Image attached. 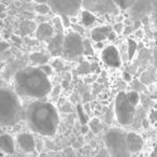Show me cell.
Returning a JSON list of instances; mask_svg holds the SVG:
<instances>
[{
  "mask_svg": "<svg viewBox=\"0 0 157 157\" xmlns=\"http://www.w3.org/2000/svg\"><path fill=\"white\" fill-rule=\"evenodd\" d=\"M16 93L21 96L42 99L52 90V84L39 67H27L16 72L14 76Z\"/></svg>",
  "mask_w": 157,
  "mask_h": 157,
  "instance_id": "obj_1",
  "label": "cell"
},
{
  "mask_svg": "<svg viewBox=\"0 0 157 157\" xmlns=\"http://www.w3.org/2000/svg\"><path fill=\"white\" fill-rule=\"evenodd\" d=\"M27 123L36 133L50 137L56 133L59 126V116L56 108L50 102L35 101L26 112Z\"/></svg>",
  "mask_w": 157,
  "mask_h": 157,
  "instance_id": "obj_2",
  "label": "cell"
},
{
  "mask_svg": "<svg viewBox=\"0 0 157 157\" xmlns=\"http://www.w3.org/2000/svg\"><path fill=\"white\" fill-rule=\"evenodd\" d=\"M22 105L15 93L0 90V127H10L20 121Z\"/></svg>",
  "mask_w": 157,
  "mask_h": 157,
  "instance_id": "obj_3",
  "label": "cell"
},
{
  "mask_svg": "<svg viewBox=\"0 0 157 157\" xmlns=\"http://www.w3.org/2000/svg\"><path fill=\"white\" fill-rule=\"evenodd\" d=\"M126 133L117 128L110 129L105 136V143L112 156L126 157L131 154L127 147Z\"/></svg>",
  "mask_w": 157,
  "mask_h": 157,
  "instance_id": "obj_4",
  "label": "cell"
},
{
  "mask_svg": "<svg viewBox=\"0 0 157 157\" xmlns=\"http://www.w3.org/2000/svg\"><path fill=\"white\" fill-rule=\"evenodd\" d=\"M50 8L67 22L70 16H74L82 7V0H48Z\"/></svg>",
  "mask_w": 157,
  "mask_h": 157,
  "instance_id": "obj_5",
  "label": "cell"
},
{
  "mask_svg": "<svg viewBox=\"0 0 157 157\" xmlns=\"http://www.w3.org/2000/svg\"><path fill=\"white\" fill-rule=\"evenodd\" d=\"M135 105L128 101L126 94L121 92L117 94L115 99V114L117 121L122 125H130L135 117Z\"/></svg>",
  "mask_w": 157,
  "mask_h": 157,
  "instance_id": "obj_6",
  "label": "cell"
},
{
  "mask_svg": "<svg viewBox=\"0 0 157 157\" xmlns=\"http://www.w3.org/2000/svg\"><path fill=\"white\" fill-rule=\"evenodd\" d=\"M84 53V41L76 33H69L63 37V54L67 58H76Z\"/></svg>",
  "mask_w": 157,
  "mask_h": 157,
  "instance_id": "obj_7",
  "label": "cell"
},
{
  "mask_svg": "<svg viewBox=\"0 0 157 157\" xmlns=\"http://www.w3.org/2000/svg\"><path fill=\"white\" fill-rule=\"evenodd\" d=\"M82 7L92 13H114L117 10L114 0H82Z\"/></svg>",
  "mask_w": 157,
  "mask_h": 157,
  "instance_id": "obj_8",
  "label": "cell"
},
{
  "mask_svg": "<svg viewBox=\"0 0 157 157\" xmlns=\"http://www.w3.org/2000/svg\"><path fill=\"white\" fill-rule=\"evenodd\" d=\"M129 9H131L130 14L135 21H141L148 13L154 11V8L150 0H136L135 3Z\"/></svg>",
  "mask_w": 157,
  "mask_h": 157,
  "instance_id": "obj_9",
  "label": "cell"
},
{
  "mask_svg": "<svg viewBox=\"0 0 157 157\" xmlns=\"http://www.w3.org/2000/svg\"><path fill=\"white\" fill-rule=\"evenodd\" d=\"M101 58H102L103 63L109 67L118 68L122 65L118 51L114 46H107L105 48H103L102 53H101Z\"/></svg>",
  "mask_w": 157,
  "mask_h": 157,
  "instance_id": "obj_10",
  "label": "cell"
},
{
  "mask_svg": "<svg viewBox=\"0 0 157 157\" xmlns=\"http://www.w3.org/2000/svg\"><path fill=\"white\" fill-rule=\"evenodd\" d=\"M17 144L24 152L31 153L36 148L35 138L29 133H21L17 136Z\"/></svg>",
  "mask_w": 157,
  "mask_h": 157,
  "instance_id": "obj_11",
  "label": "cell"
},
{
  "mask_svg": "<svg viewBox=\"0 0 157 157\" xmlns=\"http://www.w3.org/2000/svg\"><path fill=\"white\" fill-rule=\"evenodd\" d=\"M126 141L127 147H128L130 153H137L141 151L142 147H143V139L141 138V136L137 135L135 132L127 133Z\"/></svg>",
  "mask_w": 157,
  "mask_h": 157,
  "instance_id": "obj_12",
  "label": "cell"
},
{
  "mask_svg": "<svg viewBox=\"0 0 157 157\" xmlns=\"http://www.w3.org/2000/svg\"><path fill=\"white\" fill-rule=\"evenodd\" d=\"M54 36V28L48 23H42L36 30V37L39 41H48Z\"/></svg>",
  "mask_w": 157,
  "mask_h": 157,
  "instance_id": "obj_13",
  "label": "cell"
},
{
  "mask_svg": "<svg viewBox=\"0 0 157 157\" xmlns=\"http://www.w3.org/2000/svg\"><path fill=\"white\" fill-rule=\"evenodd\" d=\"M0 151L5 154H13L15 151V144H14L13 138L10 135H1L0 136Z\"/></svg>",
  "mask_w": 157,
  "mask_h": 157,
  "instance_id": "obj_14",
  "label": "cell"
},
{
  "mask_svg": "<svg viewBox=\"0 0 157 157\" xmlns=\"http://www.w3.org/2000/svg\"><path fill=\"white\" fill-rule=\"evenodd\" d=\"M63 37L61 35H57L55 37H52L48 42V51L53 55L63 54Z\"/></svg>",
  "mask_w": 157,
  "mask_h": 157,
  "instance_id": "obj_15",
  "label": "cell"
},
{
  "mask_svg": "<svg viewBox=\"0 0 157 157\" xmlns=\"http://www.w3.org/2000/svg\"><path fill=\"white\" fill-rule=\"evenodd\" d=\"M112 33V28L110 26H101L94 28L92 31V38L96 42H102L107 38L110 37Z\"/></svg>",
  "mask_w": 157,
  "mask_h": 157,
  "instance_id": "obj_16",
  "label": "cell"
},
{
  "mask_svg": "<svg viewBox=\"0 0 157 157\" xmlns=\"http://www.w3.org/2000/svg\"><path fill=\"white\" fill-rule=\"evenodd\" d=\"M30 59L33 63L40 65V66L46 63L48 60V56H46L45 54H43V53H33V54L30 55Z\"/></svg>",
  "mask_w": 157,
  "mask_h": 157,
  "instance_id": "obj_17",
  "label": "cell"
},
{
  "mask_svg": "<svg viewBox=\"0 0 157 157\" xmlns=\"http://www.w3.org/2000/svg\"><path fill=\"white\" fill-rule=\"evenodd\" d=\"M95 16L92 12L87 11V10H84L82 12V23H83L85 26H90V25L94 24L95 22Z\"/></svg>",
  "mask_w": 157,
  "mask_h": 157,
  "instance_id": "obj_18",
  "label": "cell"
},
{
  "mask_svg": "<svg viewBox=\"0 0 157 157\" xmlns=\"http://www.w3.org/2000/svg\"><path fill=\"white\" fill-rule=\"evenodd\" d=\"M90 128L94 133H98L102 130V124L98 118H93L90 123Z\"/></svg>",
  "mask_w": 157,
  "mask_h": 157,
  "instance_id": "obj_19",
  "label": "cell"
},
{
  "mask_svg": "<svg viewBox=\"0 0 157 157\" xmlns=\"http://www.w3.org/2000/svg\"><path fill=\"white\" fill-rule=\"evenodd\" d=\"M135 1L136 0H114L116 7L120 8V9H122V10L129 9V8L135 3Z\"/></svg>",
  "mask_w": 157,
  "mask_h": 157,
  "instance_id": "obj_20",
  "label": "cell"
},
{
  "mask_svg": "<svg viewBox=\"0 0 157 157\" xmlns=\"http://www.w3.org/2000/svg\"><path fill=\"white\" fill-rule=\"evenodd\" d=\"M126 97H127V99H128V101L131 103L132 105H138V102H139V100H140V97H139V94H138L137 92H129V93H127L126 94Z\"/></svg>",
  "mask_w": 157,
  "mask_h": 157,
  "instance_id": "obj_21",
  "label": "cell"
},
{
  "mask_svg": "<svg viewBox=\"0 0 157 157\" xmlns=\"http://www.w3.org/2000/svg\"><path fill=\"white\" fill-rule=\"evenodd\" d=\"M137 50V42L132 39H128V58L132 59Z\"/></svg>",
  "mask_w": 157,
  "mask_h": 157,
  "instance_id": "obj_22",
  "label": "cell"
},
{
  "mask_svg": "<svg viewBox=\"0 0 157 157\" xmlns=\"http://www.w3.org/2000/svg\"><path fill=\"white\" fill-rule=\"evenodd\" d=\"M36 12L39 14H48V12H50L51 8L48 5H46V3H38V6L35 8Z\"/></svg>",
  "mask_w": 157,
  "mask_h": 157,
  "instance_id": "obj_23",
  "label": "cell"
},
{
  "mask_svg": "<svg viewBox=\"0 0 157 157\" xmlns=\"http://www.w3.org/2000/svg\"><path fill=\"white\" fill-rule=\"evenodd\" d=\"M76 110H78V118H80L81 123H82L83 125H85V124H86V116H85V113H84V111H83V108H82L81 105H78Z\"/></svg>",
  "mask_w": 157,
  "mask_h": 157,
  "instance_id": "obj_24",
  "label": "cell"
},
{
  "mask_svg": "<svg viewBox=\"0 0 157 157\" xmlns=\"http://www.w3.org/2000/svg\"><path fill=\"white\" fill-rule=\"evenodd\" d=\"M39 68L44 72V73L46 74V75H51V74H52V72H53L52 67H51V66H48V65H46V63H44V65H41Z\"/></svg>",
  "mask_w": 157,
  "mask_h": 157,
  "instance_id": "obj_25",
  "label": "cell"
},
{
  "mask_svg": "<svg viewBox=\"0 0 157 157\" xmlns=\"http://www.w3.org/2000/svg\"><path fill=\"white\" fill-rule=\"evenodd\" d=\"M8 48H9V44H8L7 42H5V41L0 42V53L5 52V51L8 50Z\"/></svg>",
  "mask_w": 157,
  "mask_h": 157,
  "instance_id": "obj_26",
  "label": "cell"
},
{
  "mask_svg": "<svg viewBox=\"0 0 157 157\" xmlns=\"http://www.w3.org/2000/svg\"><path fill=\"white\" fill-rule=\"evenodd\" d=\"M114 30H115V33H121L123 30H124V25L123 24H116L115 26H114Z\"/></svg>",
  "mask_w": 157,
  "mask_h": 157,
  "instance_id": "obj_27",
  "label": "cell"
},
{
  "mask_svg": "<svg viewBox=\"0 0 157 157\" xmlns=\"http://www.w3.org/2000/svg\"><path fill=\"white\" fill-rule=\"evenodd\" d=\"M150 120L152 121L153 123H157V110H154L152 112V114L150 115Z\"/></svg>",
  "mask_w": 157,
  "mask_h": 157,
  "instance_id": "obj_28",
  "label": "cell"
},
{
  "mask_svg": "<svg viewBox=\"0 0 157 157\" xmlns=\"http://www.w3.org/2000/svg\"><path fill=\"white\" fill-rule=\"evenodd\" d=\"M153 5V8H154V11H157V0H150Z\"/></svg>",
  "mask_w": 157,
  "mask_h": 157,
  "instance_id": "obj_29",
  "label": "cell"
},
{
  "mask_svg": "<svg viewBox=\"0 0 157 157\" xmlns=\"http://www.w3.org/2000/svg\"><path fill=\"white\" fill-rule=\"evenodd\" d=\"M5 11H6V7L2 5V3H0V16L2 15L3 12H5Z\"/></svg>",
  "mask_w": 157,
  "mask_h": 157,
  "instance_id": "obj_30",
  "label": "cell"
},
{
  "mask_svg": "<svg viewBox=\"0 0 157 157\" xmlns=\"http://www.w3.org/2000/svg\"><path fill=\"white\" fill-rule=\"evenodd\" d=\"M154 66L155 68H157V50L154 52Z\"/></svg>",
  "mask_w": 157,
  "mask_h": 157,
  "instance_id": "obj_31",
  "label": "cell"
},
{
  "mask_svg": "<svg viewBox=\"0 0 157 157\" xmlns=\"http://www.w3.org/2000/svg\"><path fill=\"white\" fill-rule=\"evenodd\" d=\"M35 2H37V3H46V2H48V0H33Z\"/></svg>",
  "mask_w": 157,
  "mask_h": 157,
  "instance_id": "obj_32",
  "label": "cell"
},
{
  "mask_svg": "<svg viewBox=\"0 0 157 157\" xmlns=\"http://www.w3.org/2000/svg\"><path fill=\"white\" fill-rule=\"evenodd\" d=\"M152 156H153V157H157V145L155 146L154 151H153V153H152Z\"/></svg>",
  "mask_w": 157,
  "mask_h": 157,
  "instance_id": "obj_33",
  "label": "cell"
},
{
  "mask_svg": "<svg viewBox=\"0 0 157 157\" xmlns=\"http://www.w3.org/2000/svg\"><path fill=\"white\" fill-rule=\"evenodd\" d=\"M124 76L126 78V81H130V76H129L127 73H125V74H124Z\"/></svg>",
  "mask_w": 157,
  "mask_h": 157,
  "instance_id": "obj_34",
  "label": "cell"
},
{
  "mask_svg": "<svg viewBox=\"0 0 157 157\" xmlns=\"http://www.w3.org/2000/svg\"><path fill=\"white\" fill-rule=\"evenodd\" d=\"M0 33H1V27H0Z\"/></svg>",
  "mask_w": 157,
  "mask_h": 157,
  "instance_id": "obj_35",
  "label": "cell"
},
{
  "mask_svg": "<svg viewBox=\"0 0 157 157\" xmlns=\"http://www.w3.org/2000/svg\"><path fill=\"white\" fill-rule=\"evenodd\" d=\"M0 1H2V0H0Z\"/></svg>",
  "mask_w": 157,
  "mask_h": 157,
  "instance_id": "obj_36",
  "label": "cell"
}]
</instances>
